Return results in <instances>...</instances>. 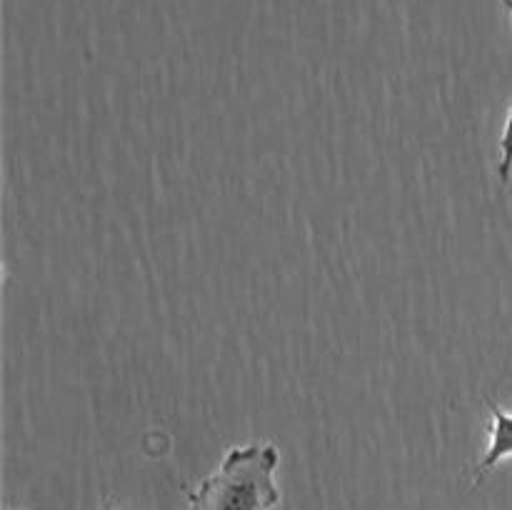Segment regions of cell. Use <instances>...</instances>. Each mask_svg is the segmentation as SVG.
<instances>
[{
  "instance_id": "cell-3",
  "label": "cell",
  "mask_w": 512,
  "mask_h": 510,
  "mask_svg": "<svg viewBox=\"0 0 512 510\" xmlns=\"http://www.w3.org/2000/svg\"><path fill=\"white\" fill-rule=\"evenodd\" d=\"M510 173H512V103L508 108V118H505L503 135H500V163H498L500 183L508 185Z\"/></svg>"
},
{
  "instance_id": "cell-1",
  "label": "cell",
  "mask_w": 512,
  "mask_h": 510,
  "mask_svg": "<svg viewBox=\"0 0 512 510\" xmlns=\"http://www.w3.org/2000/svg\"><path fill=\"white\" fill-rule=\"evenodd\" d=\"M278 463L275 445H238L225 453L220 468L190 495L208 510H273L280 503V490L275 485Z\"/></svg>"
},
{
  "instance_id": "cell-2",
  "label": "cell",
  "mask_w": 512,
  "mask_h": 510,
  "mask_svg": "<svg viewBox=\"0 0 512 510\" xmlns=\"http://www.w3.org/2000/svg\"><path fill=\"white\" fill-rule=\"evenodd\" d=\"M488 408L490 413H493L490 443H488V450H485L483 460H480L478 470H475L473 488H478V485L483 483V478L495 468V465L512 458V413H508L505 408H500L493 398H488Z\"/></svg>"
},
{
  "instance_id": "cell-6",
  "label": "cell",
  "mask_w": 512,
  "mask_h": 510,
  "mask_svg": "<svg viewBox=\"0 0 512 510\" xmlns=\"http://www.w3.org/2000/svg\"><path fill=\"white\" fill-rule=\"evenodd\" d=\"M103 510H115V508H113V505H110V503H105Z\"/></svg>"
},
{
  "instance_id": "cell-4",
  "label": "cell",
  "mask_w": 512,
  "mask_h": 510,
  "mask_svg": "<svg viewBox=\"0 0 512 510\" xmlns=\"http://www.w3.org/2000/svg\"><path fill=\"white\" fill-rule=\"evenodd\" d=\"M190 510H208V508H205L198 498H193V495H190Z\"/></svg>"
},
{
  "instance_id": "cell-5",
  "label": "cell",
  "mask_w": 512,
  "mask_h": 510,
  "mask_svg": "<svg viewBox=\"0 0 512 510\" xmlns=\"http://www.w3.org/2000/svg\"><path fill=\"white\" fill-rule=\"evenodd\" d=\"M503 5H505V8H508V13H510V20H512V0H503Z\"/></svg>"
}]
</instances>
